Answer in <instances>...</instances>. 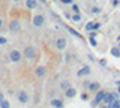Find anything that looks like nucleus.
I'll use <instances>...</instances> for the list:
<instances>
[{
    "instance_id": "nucleus-1",
    "label": "nucleus",
    "mask_w": 120,
    "mask_h": 108,
    "mask_svg": "<svg viewBox=\"0 0 120 108\" xmlns=\"http://www.w3.org/2000/svg\"><path fill=\"white\" fill-rule=\"evenodd\" d=\"M107 93H108V92L104 90V89H101L99 92H96V93H95V99L92 101V107H98V105H101V104H104Z\"/></svg>"
},
{
    "instance_id": "nucleus-2",
    "label": "nucleus",
    "mask_w": 120,
    "mask_h": 108,
    "mask_svg": "<svg viewBox=\"0 0 120 108\" xmlns=\"http://www.w3.org/2000/svg\"><path fill=\"white\" fill-rule=\"evenodd\" d=\"M84 87L89 93H96L101 90V83L99 81H84Z\"/></svg>"
},
{
    "instance_id": "nucleus-3",
    "label": "nucleus",
    "mask_w": 120,
    "mask_h": 108,
    "mask_svg": "<svg viewBox=\"0 0 120 108\" xmlns=\"http://www.w3.org/2000/svg\"><path fill=\"white\" fill-rule=\"evenodd\" d=\"M22 56H24L27 60H35L36 59V56H38V53H36V50H35V47H32V45H27L24 48V51H22Z\"/></svg>"
},
{
    "instance_id": "nucleus-4",
    "label": "nucleus",
    "mask_w": 120,
    "mask_h": 108,
    "mask_svg": "<svg viewBox=\"0 0 120 108\" xmlns=\"http://www.w3.org/2000/svg\"><path fill=\"white\" fill-rule=\"evenodd\" d=\"M22 59V53L20 50H17V48H14V50L9 51V60L12 63H20Z\"/></svg>"
},
{
    "instance_id": "nucleus-5",
    "label": "nucleus",
    "mask_w": 120,
    "mask_h": 108,
    "mask_svg": "<svg viewBox=\"0 0 120 108\" xmlns=\"http://www.w3.org/2000/svg\"><path fill=\"white\" fill-rule=\"evenodd\" d=\"M17 101L20 104H29V101H30V96H29V93L26 92V90H18L17 92Z\"/></svg>"
},
{
    "instance_id": "nucleus-6",
    "label": "nucleus",
    "mask_w": 120,
    "mask_h": 108,
    "mask_svg": "<svg viewBox=\"0 0 120 108\" xmlns=\"http://www.w3.org/2000/svg\"><path fill=\"white\" fill-rule=\"evenodd\" d=\"M32 23H33V26H35V27H42V26L45 24V17L42 15V14H38V15L33 17Z\"/></svg>"
},
{
    "instance_id": "nucleus-7",
    "label": "nucleus",
    "mask_w": 120,
    "mask_h": 108,
    "mask_svg": "<svg viewBox=\"0 0 120 108\" xmlns=\"http://www.w3.org/2000/svg\"><path fill=\"white\" fill-rule=\"evenodd\" d=\"M117 96H119V93H116V92H108L107 96H105L104 104H105V105H110V104H112L114 101H117Z\"/></svg>"
},
{
    "instance_id": "nucleus-8",
    "label": "nucleus",
    "mask_w": 120,
    "mask_h": 108,
    "mask_svg": "<svg viewBox=\"0 0 120 108\" xmlns=\"http://www.w3.org/2000/svg\"><path fill=\"white\" fill-rule=\"evenodd\" d=\"M9 30L12 32V33H18V32L21 30V23L18 20H12L9 23Z\"/></svg>"
},
{
    "instance_id": "nucleus-9",
    "label": "nucleus",
    "mask_w": 120,
    "mask_h": 108,
    "mask_svg": "<svg viewBox=\"0 0 120 108\" xmlns=\"http://www.w3.org/2000/svg\"><path fill=\"white\" fill-rule=\"evenodd\" d=\"M54 45H56V48H57V50H65L66 45H68V42H66V39L63 38V36H60V38L56 39Z\"/></svg>"
},
{
    "instance_id": "nucleus-10",
    "label": "nucleus",
    "mask_w": 120,
    "mask_h": 108,
    "mask_svg": "<svg viewBox=\"0 0 120 108\" xmlns=\"http://www.w3.org/2000/svg\"><path fill=\"white\" fill-rule=\"evenodd\" d=\"M45 74H47V68H45V66L39 65V66H36V68H35V75L38 78H44Z\"/></svg>"
},
{
    "instance_id": "nucleus-11",
    "label": "nucleus",
    "mask_w": 120,
    "mask_h": 108,
    "mask_svg": "<svg viewBox=\"0 0 120 108\" xmlns=\"http://www.w3.org/2000/svg\"><path fill=\"white\" fill-rule=\"evenodd\" d=\"M63 95H65L66 99H74L78 93H77V89H75V87H69L66 92H63Z\"/></svg>"
},
{
    "instance_id": "nucleus-12",
    "label": "nucleus",
    "mask_w": 120,
    "mask_h": 108,
    "mask_svg": "<svg viewBox=\"0 0 120 108\" xmlns=\"http://www.w3.org/2000/svg\"><path fill=\"white\" fill-rule=\"evenodd\" d=\"M50 105L54 107V108H60V107H63V99H60V98H51L50 99Z\"/></svg>"
},
{
    "instance_id": "nucleus-13",
    "label": "nucleus",
    "mask_w": 120,
    "mask_h": 108,
    "mask_svg": "<svg viewBox=\"0 0 120 108\" xmlns=\"http://www.w3.org/2000/svg\"><path fill=\"white\" fill-rule=\"evenodd\" d=\"M90 72H92L90 66H89V65H86V66H82V68L77 72V75H78V77H84V75H90Z\"/></svg>"
},
{
    "instance_id": "nucleus-14",
    "label": "nucleus",
    "mask_w": 120,
    "mask_h": 108,
    "mask_svg": "<svg viewBox=\"0 0 120 108\" xmlns=\"http://www.w3.org/2000/svg\"><path fill=\"white\" fill-rule=\"evenodd\" d=\"M26 8L30 9V11L36 9L38 8V2H36V0H26Z\"/></svg>"
},
{
    "instance_id": "nucleus-15",
    "label": "nucleus",
    "mask_w": 120,
    "mask_h": 108,
    "mask_svg": "<svg viewBox=\"0 0 120 108\" xmlns=\"http://www.w3.org/2000/svg\"><path fill=\"white\" fill-rule=\"evenodd\" d=\"M59 87L62 89L63 92H66L68 89H69V87H72V86H71V83H69L68 80H62V81H60V84H59Z\"/></svg>"
},
{
    "instance_id": "nucleus-16",
    "label": "nucleus",
    "mask_w": 120,
    "mask_h": 108,
    "mask_svg": "<svg viewBox=\"0 0 120 108\" xmlns=\"http://www.w3.org/2000/svg\"><path fill=\"white\" fill-rule=\"evenodd\" d=\"M110 53L111 56H114V57H120V48L119 47H111V50H110Z\"/></svg>"
},
{
    "instance_id": "nucleus-17",
    "label": "nucleus",
    "mask_w": 120,
    "mask_h": 108,
    "mask_svg": "<svg viewBox=\"0 0 120 108\" xmlns=\"http://www.w3.org/2000/svg\"><path fill=\"white\" fill-rule=\"evenodd\" d=\"M86 32H95V21H90V23L86 24Z\"/></svg>"
},
{
    "instance_id": "nucleus-18",
    "label": "nucleus",
    "mask_w": 120,
    "mask_h": 108,
    "mask_svg": "<svg viewBox=\"0 0 120 108\" xmlns=\"http://www.w3.org/2000/svg\"><path fill=\"white\" fill-rule=\"evenodd\" d=\"M0 108H11V104H9V101H8V99H3V101H0Z\"/></svg>"
},
{
    "instance_id": "nucleus-19",
    "label": "nucleus",
    "mask_w": 120,
    "mask_h": 108,
    "mask_svg": "<svg viewBox=\"0 0 120 108\" xmlns=\"http://www.w3.org/2000/svg\"><path fill=\"white\" fill-rule=\"evenodd\" d=\"M89 99H90V93L87 90H84V92L81 93V101H84V102H86V101H89Z\"/></svg>"
},
{
    "instance_id": "nucleus-20",
    "label": "nucleus",
    "mask_w": 120,
    "mask_h": 108,
    "mask_svg": "<svg viewBox=\"0 0 120 108\" xmlns=\"http://www.w3.org/2000/svg\"><path fill=\"white\" fill-rule=\"evenodd\" d=\"M71 11H72L74 14H80V6H78L77 3H72V8H71Z\"/></svg>"
},
{
    "instance_id": "nucleus-21",
    "label": "nucleus",
    "mask_w": 120,
    "mask_h": 108,
    "mask_svg": "<svg viewBox=\"0 0 120 108\" xmlns=\"http://www.w3.org/2000/svg\"><path fill=\"white\" fill-rule=\"evenodd\" d=\"M108 107H110V108H120V101H119V99H117V101H114V102L110 104Z\"/></svg>"
},
{
    "instance_id": "nucleus-22",
    "label": "nucleus",
    "mask_w": 120,
    "mask_h": 108,
    "mask_svg": "<svg viewBox=\"0 0 120 108\" xmlns=\"http://www.w3.org/2000/svg\"><path fill=\"white\" fill-rule=\"evenodd\" d=\"M72 21H74V23L81 21V15H80V14H74V15H72Z\"/></svg>"
},
{
    "instance_id": "nucleus-23",
    "label": "nucleus",
    "mask_w": 120,
    "mask_h": 108,
    "mask_svg": "<svg viewBox=\"0 0 120 108\" xmlns=\"http://www.w3.org/2000/svg\"><path fill=\"white\" fill-rule=\"evenodd\" d=\"M90 11H92L93 14H96V15H98V14H101V8H99V6H93Z\"/></svg>"
},
{
    "instance_id": "nucleus-24",
    "label": "nucleus",
    "mask_w": 120,
    "mask_h": 108,
    "mask_svg": "<svg viewBox=\"0 0 120 108\" xmlns=\"http://www.w3.org/2000/svg\"><path fill=\"white\" fill-rule=\"evenodd\" d=\"M89 36H90V39H95L96 36H98V32H90V33H89Z\"/></svg>"
},
{
    "instance_id": "nucleus-25",
    "label": "nucleus",
    "mask_w": 120,
    "mask_h": 108,
    "mask_svg": "<svg viewBox=\"0 0 120 108\" xmlns=\"http://www.w3.org/2000/svg\"><path fill=\"white\" fill-rule=\"evenodd\" d=\"M6 42H8V41H6V38H5V36H0V45H5Z\"/></svg>"
},
{
    "instance_id": "nucleus-26",
    "label": "nucleus",
    "mask_w": 120,
    "mask_h": 108,
    "mask_svg": "<svg viewBox=\"0 0 120 108\" xmlns=\"http://www.w3.org/2000/svg\"><path fill=\"white\" fill-rule=\"evenodd\" d=\"M62 3H65V5H72L74 0H62Z\"/></svg>"
},
{
    "instance_id": "nucleus-27",
    "label": "nucleus",
    "mask_w": 120,
    "mask_h": 108,
    "mask_svg": "<svg viewBox=\"0 0 120 108\" xmlns=\"http://www.w3.org/2000/svg\"><path fill=\"white\" fill-rule=\"evenodd\" d=\"M99 65H102V66H107V60H105V59H101V60H99Z\"/></svg>"
},
{
    "instance_id": "nucleus-28",
    "label": "nucleus",
    "mask_w": 120,
    "mask_h": 108,
    "mask_svg": "<svg viewBox=\"0 0 120 108\" xmlns=\"http://www.w3.org/2000/svg\"><path fill=\"white\" fill-rule=\"evenodd\" d=\"M99 29H101V23H96V21H95V32L99 30Z\"/></svg>"
},
{
    "instance_id": "nucleus-29",
    "label": "nucleus",
    "mask_w": 120,
    "mask_h": 108,
    "mask_svg": "<svg viewBox=\"0 0 120 108\" xmlns=\"http://www.w3.org/2000/svg\"><path fill=\"white\" fill-rule=\"evenodd\" d=\"M69 32H71V33H72V35H75V36H80V35H78V32H75V30H74V29H71V27H69Z\"/></svg>"
},
{
    "instance_id": "nucleus-30",
    "label": "nucleus",
    "mask_w": 120,
    "mask_h": 108,
    "mask_svg": "<svg viewBox=\"0 0 120 108\" xmlns=\"http://www.w3.org/2000/svg\"><path fill=\"white\" fill-rule=\"evenodd\" d=\"M90 44H92V45H93V47H96V45H98V42H96V41H95V39H90Z\"/></svg>"
},
{
    "instance_id": "nucleus-31",
    "label": "nucleus",
    "mask_w": 120,
    "mask_h": 108,
    "mask_svg": "<svg viewBox=\"0 0 120 108\" xmlns=\"http://www.w3.org/2000/svg\"><path fill=\"white\" fill-rule=\"evenodd\" d=\"M119 5V0H112V6H117Z\"/></svg>"
},
{
    "instance_id": "nucleus-32",
    "label": "nucleus",
    "mask_w": 120,
    "mask_h": 108,
    "mask_svg": "<svg viewBox=\"0 0 120 108\" xmlns=\"http://www.w3.org/2000/svg\"><path fill=\"white\" fill-rule=\"evenodd\" d=\"M5 99V95H3V92H0V101H3Z\"/></svg>"
},
{
    "instance_id": "nucleus-33",
    "label": "nucleus",
    "mask_w": 120,
    "mask_h": 108,
    "mask_svg": "<svg viewBox=\"0 0 120 108\" xmlns=\"http://www.w3.org/2000/svg\"><path fill=\"white\" fill-rule=\"evenodd\" d=\"M99 108H110V107H108V105H105V104H104V105H101Z\"/></svg>"
},
{
    "instance_id": "nucleus-34",
    "label": "nucleus",
    "mask_w": 120,
    "mask_h": 108,
    "mask_svg": "<svg viewBox=\"0 0 120 108\" xmlns=\"http://www.w3.org/2000/svg\"><path fill=\"white\" fill-rule=\"evenodd\" d=\"M2 26H3V20L0 18V29H2Z\"/></svg>"
},
{
    "instance_id": "nucleus-35",
    "label": "nucleus",
    "mask_w": 120,
    "mask_h": 108,
    "mask_svg": "<svg viewBox=\"0 0 120 108\" xmlns=\"http://www.w3.org/2000/svg\"><path fill=\"white\" fill-rule=\"evenodd\" d=\"M117 93L120 95V86H117Z\"/></svg>"
},
{
    "instance_id": "nucleus-36",
    "label": "nucleus",
    "mask_w": 120,
    "mask_h": 108,
    "mask_svg": "<svg viewBox=\"0 0 120 108\" xmlns=\"http://www.w3.org/2000/svg\"><path fill=\"white\" fill-rule=\"evenodd\" d=\"M117 41H119V42H120V36H117Z\"/></svg>"
},
{
    "instance_id": "nucleus-37",
    "label": "nucleus",
    "mask_w": 120,
    "mask_h": 108,
    "mask_svg": "<svg viewBox=\"0 0 120 108\" xmlns=\"http://www.w3.org/2000/svg\"><path fill=\"white\" fill-rule=\"evenodd\" d=\"M14 2H21V0H14Z\"/></svg>"
},
{
    "instance_id": "nucleus-38",
    "label": "nucleus",
    "mask_w": 120,
    "mask_h": 108,
    "mask_svg": "<svg viewBox=\"0 0 120 108\" xmlns=\"http://www.w3.org/2000/svg\"><path fill=\"white\" fill-rule=\"evenodd\" d=\"M52 2H57V0H52Z\"/></svg>"
},
{
    "instance_id": "nucleus-39",
    "label": "nucleus",
    "mask_w": 120,
    "mask_h": 108,
    "mask_svg": "<svg viewBox=\"0 0 120 108\" xmlns=\"http://www.w3.org/2000/svg\"><path fill=\"white\" fill-rule=\"evenodd\" d=\"M60 108H65V107H60Z\"/></svg>"
}]
</instances>
